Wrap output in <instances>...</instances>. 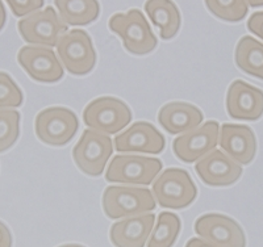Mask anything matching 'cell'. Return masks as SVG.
<instances>
[{"instance_id": "cell-1", "label": "cell", "mask_w": 263, "mask_h": 247, "mask_svg": "<svg viewBox=\"0 0 263 247\" xmlns=\"http://www.w3.org/2000/svg\"><path fill=\"white\" fill-rule=\"evenodd\" d=\"M103 211L111 220L145 215L156 209L152 191L132 185H109L103 194Z\"/></svg>"}, {"instance_id": "cell-2", "label": "cell", "mask_w": 263, "mask_h": 247, "mask_svg": "<svg viewBox=\"0 0 263 247\" xmlns=\"http://www.w3.org/2000/svg\"><path fill=\"white\" fill-rule=\"evenodd\" d=\"M109 29L123 40L124 48L136 55H145L157 48V41L149 23L140 9L115 13L109 18Z\"/></svg>"}, {"instance_id": "cell-3", "label": "cell", "mask_w": 263, "mask_h": 247, "mask_svg": "<svg viewBox=\"0 0 263 247\" xmlns=\"http://www.w3.org/2000/svg\"><path fill=\"white\" fill-rule=\"evenodd\" d=\"M152 194L162 208L183 209L194 203L197 188L185 170L167 168L153 183Z\"/></svg>"}, {"instance_id": "cell-4", "label": "cell", "mask_w": 263, "mask_h": 247, "mask_svg": "<svg viewBox=\"0 0 263 247\" xmlns=\"http://www.w3.org/2000/svg\"><path fill=\"white\" fill-rule=\"evenodd\" d=\"M162 170L158 158L136 154L115 155L105 173L109 183L129 185H150Z\"/></svg>"}, {"instance_id": "cell-5", "label": "cell", "mask_w": 263, "mask_h": 247, "mask_svg": "<svg viewBox=\"0 0 263 247\" xmlns=\"http://www.w3.org/2000/svg\"><path fill=\"white\" fill-rule=\"evenodd\" d=\"M83 121L98 133L116 134L129 125L132 112L123 100L114 96H102L84 108Z\"/></svg>"}, {"instance_id": "cell-6", "label": "cell", "mask_w": 263, "mask_h": 247, "mask_svg": "<svg viewBox=\"0 0 263 247\" xmlns=\"http://www.w3.org/2000/svg\"><path fill=\"white\" fill-rule=\"evenodd\" d=\"M55 48L63 67L70 74L81 77L95 67L96 51L86 30L71 29L66 32L60 37Z\"/></svg>"}, {"instance_id": "cell-7", "label": "cell", "mask_w": 263, "mask_h": 247, "mask_svg": "<svg viewBox=\"0 0 263 247\" xmlns=\"http://www.w3.org/2000/svg\"><path fill=\"white\" fill-rule=\"evenodd\" d=\"M114 153V142L107 134L86 129L79 142L72 149V158L82 173L100 176Z\"/></svg>"}, {"instance_id": "cell-8", "label": "cell", "mask_w": 263, "mask_h": 247, "mask_svg": "<svg viewBox=\"0 0 263 247\" xmlns=\"http://www.w3.org/2000/svg\"><path fill=\"white\" fill-rule=\"evenodd\" d=\"M37 137L50 146H65L79 129L77 115L65 107H50L41 110L34 121Z\"/></svg>"}, {"instance_id": "cell-9", "label": "cell", "mask_w": 263, "mask_h": 247, "mask_svg": "<svg viewBox=\"0 0 263 247\" xmlns=\"http://www.w3.org/2000/svg\"><path fill=\"white\" fill-rule=\"evenodd\" d=\"M17 27L25 42L46 48L55 46L60 37L67 32V25L61 20L53 7H46L42 11L21 18Z\"/></svg>"}, {"instance_id": "cell-10", "label": "cell", "mask_w": 263, "mask_h": 247, "mask_svg": "<svg viewBox=\"0 0 263 247\" xmlns=\"http://www.w3.org/2000/svg\"><path fill=\"white\" fill-rule=\"evenodd\" d=\"M220 125L217 121H206L203 125L183 133L174 140L173 150L184 163H194L210 154L218 145Z\"/></svg>"}, {"instance_id": "cell-11", "label": "cell", "mask_w": 263, "mask_h": 247, "mask_svg": "<svg viewBox=\"0 0 263 247\" xmlns=\"http://www.w3.org/2000/svg\"><path fill=\"white\" fill-rule=\"evenodd\" d=\"M195 233L218 247H246L242 227L233 218L220 213H208L197 218Z\"/></svg>"}, {"instance_id": "cell-12", "label": "cell", "mask_w": 263, "mask_h": 247, "mask_svg": "<svg viewBox=\"0 0 263 247\" xmlns=\"http://www.w3.org/2000/svg\"><path fill=\"white\" fill-rule=\"evenodd\" d=\"M17 61L33 81L55 83L63 78V67L57 55L46 46H24L17 53Z\"/></svg>"}, {"instance_id": "cell-13", "label": "cell", "mask_w": 263, "mask_h": 247, "mask_svg": "<svg viewBox=\"0 0 263 247\" xmlns=\"http://www.w3.org/2000/svg\"><path fill=\"white\" fill-rule=\"evenodd\" d=\"M115 149L119 153H141L161 154L166 147L163 134L156 126L146 121L132 124L123 133L115 138Z\"/></svg>"}, {"instance_id": "cell-14", "label": "cell", "mask_w": 263, "mask_h": 247, "mask_svg": "<svg viewBox=\"0 0 263 247\" xmlns=\"http://www.w3.org/2000/svg\"><path fill=\"white\" fill-rule=\"evenodd\" d=\"M201 182L211 187H228L242 175V167L229 158L222 150H213L195 164Z\"/></svg>"}, {"instance_id": "cell-15", "label": "cell", "mask_w": 263, "mask_h": 247, "mask_svg": "<svg viewBox=\"0 0 263 247\" xmlns=\"http://www.w3.org/2000/svg\"><path fill=\"white\" fill-rule=\"evenodd\" d=\"M227 110L234 120L257 121L263 116V91L243 81H234L228 88Z\"/></svg>"}, {"instance_id": "cell-16", "label": "cell", "mask_w": 263, "mask_h": 247, "mask_svg": "<svg viewBox=\"0 0 263 247\" xmlns=\"http://www.w3.org/2000/svg\"><path fill=\"white\" fill-rule=\"evenodd\" d=\"M218 145L229 158L248 166L257 154V138L248 125L224 124L220 129Z\"/></svg>"}, {"instance_id": "cell-17", "label": "cell", "mask_w": 263, "mask_h": 247, "mask_svg": "<svg viewBox=\"0 0 263 247\" xmlns=\"http://www.w3.org/2000/svg\"><path fill=\"white\" fill-rule=\"evenodd\" d=\"M154 222L156 216L152 213L124 218L112 225L109 238L115 247H145Z\"/></svg>"}, {"instance_id": "cell-18", "label": "cell", "mask_w": 263, "mask_h": 247, "mask_svg": "<svg viewBox=\"0 0 263 247\" xmlns=\"http://www.w3.org/2000/svg\"><path fill=\"white\" fill-rule=\"evenodd\" d=\"M203 112L195 105L183 102H171L159 109L158 122L170 134H183L200 126Z\"/></svg>"}, {"instance_id": "cell-19", "label": "cell", "mask_w": 263, "mask_h": 247, "mask_svg": "<svg viewBox=\"0 0 263 247\" xmlns=\"http://www.w3.org/2000/svg\"><path fill=\"white\" fill-rule=\"evenodd\" d=\"M145 11L163 40H171L179 32L182 17L173 0H146Z\"/></svg>"}, {"instance_id": "cell-20", "label": "cell", "mask_w": 263, "mask_h": 247, "mask_svg": "<svg viewBox=\"0 0 263 247\" xmlns=\"http://www.w3.org/2000/svg\"><path fill=\"white\" fill-rule=\"evenodd\" d=\"M54 6L58 8L61 20L71 27L91 24L100 15L98 0H54Z\"/></svg>"}, {"instance_id": "cell-21", "label": "cell", "mask_w": 263, "mask_h": 247, "mask_svg": "<svg viewBox=\"0 0 263 247\" xmlns=\"http://www.w3.org/2000/svg\"><path fill=\"white\" fill-rule=\"evenodd\" d=\"M234 61L239 70L263 81V44L250 36H243L237 44Z\"/></svg>"}, {"instance_id": "cell-22", "label": "cell", "mask_w": 263, "mask_h": 247, "mask_svg": "<svg viewBox=\"0 0 263 247\" xmlns=\"http://www.w3.org/2000/svg\"><path fill=\"white\" fill-rule=\"evenodd\" d=\"M180 232V218L170 212H162L147 241V247H173Z\"/></svg>"}, {"instance_id": "cell-23", "label": "cell", "mask_w": 263, "mask_h": 247, "mask_svg": "<svg viewBox=\"0 0 263 247\" xmlns=\"http://www.w3.org/2000/svg\"><path fill=\"white\" fill-rule=\"evenodd\" d=\"M205 6L216 17L230 23L243 20L249 11L246 0H205Z\"/></svg>"}, {"instance_id": "cell-24", "label": "cell", "mask_w": 263, "mask_h": 247, "mask_svg": "<svg viewBox=\"0 0 263 247\" xmlns=\"http://www.w3.org/2000/svg\"><path fill=\"white\" fill-rule=\"evenodd\" d=\"M20 136V113L13 109H0V153L11 149Z\"/></svg>"}, {"instance_id": "cell-25", "label": "cell", "mask_w": 263, "mask_h": 247, "mask_svg": "<svg viewBox=\"0 0 263 247\" xmlns=\"http://www.w3.org/2000/svg\"><path fill=\"white\" fill-rule=\"evenodd\" d=\"M23 100L24 96L20 87L8 74L0 71V109L20 107Z\"/></svg>"}, {"instance_id": "cell-26", "label": "cell", "mask_w": 263, "mask_h": 247, "mask_svg": "<svg viewBox=\"0 0 263 247\" xmlns=\"http://www.w3.org/2000/svg\"><path fill=\"white\" fill-rule=\"evenodd\" d=\"M16 17H24L37 12L44 7L45 0H6Z\"/></svg>"}, {"instance_id": "cell-27", "label": "cell", "mask_w": 263, "mask_h": 247, "mask_svg": "<svg viewBox=\"0 0 263 247\" xmlns=\"http://www.w3.org/2000/svg\"><path fill=\"white\" fill-rule=\"evenodd\" d=\"M248 28L258 39L263 40V11L255 12L249 17Z\"/></svg>"}, {"instance_id": "cell-28", "label": "cell", "mask_w": 263, "mask_h": 247, "mask_svg": "<svg viewBox=\"0 0 263 247\" xmlns=\"http://www.w3.org/2000/svg\"><path fill=\"white\" fill-rule=\"evenodd\" d=\"M0 247H12V235L7 225H4L2 221H0Z\"/></svg>"}, {"instance_id": "cell-29", "label": "cell", "mask_w": 263, "mask_h": 247, "mask_svg": "<svg viewBox=\"0 0 263 247\" xmlns=\"http://www.w3.org/2000/svg\"><path fill=\"white\" fill-rule=\"evenodd\" d=\"M185 247H218L216 244L211 243V242L205 241L203 238H192L187 242Z\"/></svg>"}, {"instance_id": "cell-30", "label": "cell", "mask_w": 263, "mask_h": 247, "mask_svg": "<svg viewBox=\"0 0 263 247\" xmlns=\"http://www.w3.org/2000/svg\"><path fill=\"white\" fill-rule=\"evenodd\" d=\"M6 21H7L6 8H4L3 3H2V0H0V32H2V29H3L4 25H6Z\"/></svg>"}, {"instance_id": "cell-31", "label": "cell", "mask_w": 263, "mask_h": 247, "mask_svg": "<svg viewBox=\"0 0 263 247\" xmlns=\"http://www.w3.org/2000/svg\"><path fill=\"white\" fill-rule=\"evenodd\" d=\"M250 7H263V0H246Z\"/></svg>"}, {"instance_id": "cell-32", "label": "cell", "mask_w": 263, "mask_h": 247, "mask_svg": "<svg viewBox=\"0 0 263 247\" xmlns=\"http://www.w3.org/2000/svg\"><path fill=\"white\" fill-rule=\"evenodd\" d=\"M60 247H84V246H82V244L70 243V244H63V246H60Z\"/></svg>"}]
</instances>
